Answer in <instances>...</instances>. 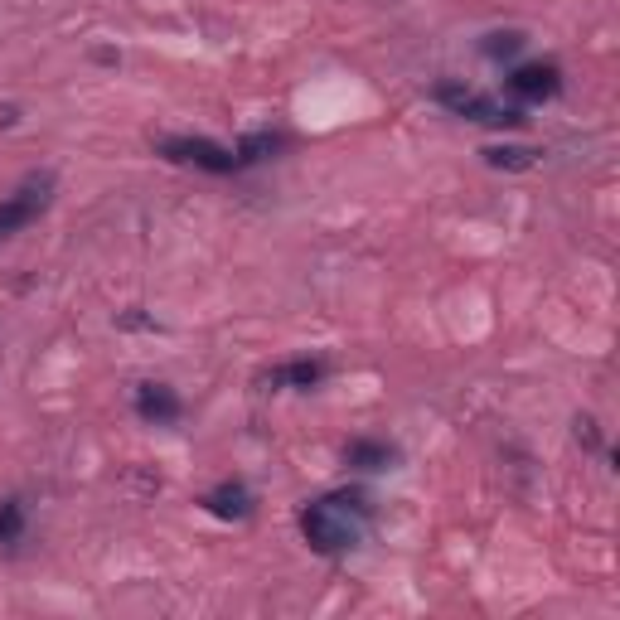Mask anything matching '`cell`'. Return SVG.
<instances>
[{
    "label": "cell",
    "mask_w": 620,
    "mask_h": 620,
    "mask_svg": "<svg viewBox=\"0 0 620 620\" xmlns=\"http://www.w3.org/2000/svg\"><path fill=\"white\" fill-rule=\"evenodd\" d=\"M577 441H582L587 451H601V432H596V422H591V417H577Z\"/></svg>",
    "instance_id": "14"
},
{
    "label": "cell",
    "mask_w": 620,
    "mask_h": 620,
    "mask_svg": "<svg viewBox=\"0 0 620 620\" xmlns=\"http://www.w3.org/2000/svg\"><path fill=\"white\" fill-rule=\"evenodd\" d=\"M436 102H441L446 112H456V117L480 122V126H504V131H514V126L528 122L519 107H504L499 97L475 93V88H465V83H436Z\"/></svg>",
    "instance_id": "2"
},
{
    "label": "cell",
    "mask_w": 620,
    "mask_h": 620,
    "mask_svg": "<svg viewBox=\"0 0 620 620\" xmlns=\"http://www.w3.org/2000/svg\"><path fill=\"white\" fill-rule=\"evenodd\" d=\"M344 465H354V470H393L398 465V446H388V441H378V436H354L349 446H344Z\"/></svg>",
    "instance_id": "9"
},
{
    "label": "cell",
    "mask_w": 620,
    "mask_h": 620,
    "mask_svg": "<svg viewBox=\"0 0 620 620\" xmlns=\"http://www.w3.org/2000/svg\"><path fill=\"white\" fill-rule=\"evenodd\" d=\"M369 514H373L369 495H359V490H335V495L315 499V504L301 509V533H306V543L315 553L340 558L349 548H359Z\"/></svg>",
    "instance_id": "1"
},
{
    "label": "cell",
    "mask_w": 620,
    "mask_h": 620,
    "mask_svg": "<svg viewBox=\"0 0 620 620\" xmlns=\"http://www.w3.org/2000/svg\"><path fill=\"white\" fill-rule=\"evenodd\" d=\"M538 155L543 151H533V146H485V165H495V170H533Z\"/></svg>",
    "instance_id": "12"
},
{
    "label": "cell",
    "mask_w": 620,
    "mask_h": 620,
    "mask_svg": "<svg viewBox=\"0 0 620 620\" xmlns=\"http://www.w3.org/2000/svg\"><path fill=\"white\" fill-rule=\"evenodd\" d=\"M325 378H330V364H325V359H291V364L267 369L257 383H262L267 393H281V388H291V393H310V388H320Z\"/></svg>",
    "instance_id": "6"
},
{
    "label": "cell",
    "mask_w": 620,
    "mask_h": 620,
    "mask_svg": "<svg viewBox=\"0 0 620 620\" xmlns=\"http://www.w3.org/2000/svg\"><path fill=\"white\" fill-rule=\"evenodd\" d=\"M504 88L519 97V102H548V97L562 93V68L558 63H519L504 78Z\"/></svg>",
    "instance_id": "5"
},
{
    "label": "cell",
    "mask_w": 620,
    "mask_h": 620,
    "mask_svg": "<svg viewBox=\"0 0 620 620\" xmlns=\"http://www.w3.org/2000/svg\"><path fill=\"white\" fill-rule=\"evenodd\" d=\"M199 504H204L214 519H223V524H238V519H248V514H252V504H257V499H252V490L243 485V480H218V485L199 499Z\"/></svg>",
    "instance_id": "8"
},
{
    "label": "cell",
    "mask_w": 620,
    "mask_h": 620,
    "mask_svg": "<svg viewBox=\"0 0 620 620\" xmlns=\"http://www.w3.org/2000/svg\"><path fill=\"white\" fill-rule=\"evenodd\" d=\"M528 39H524V30H495V34H485V59H495V63H504V59H514L519 49H524Z\"/></svg>",
    "instance_id": "13"
},
{
    "label": "cell",
    "mask_w": 620,
    "mask_h": 620,
    "mask_svg": "<svg viewBox=\"0 0 620 620\" xmlns=\"http://www.w3.org/2000/svg\"><path fill=\"white\" fill-rule=\"evenodd\" d=\"M281 146H286V136H281V131H252V136H243V141H238V170H243V165H257V160H272V155L281 151Z\"/></svg>",
    "instance_id": "10"
},
{
    "label": "cell",
    "mask_w": 620,
    "mask_h": 620,
    "mask_svg": "<svg viewBox=\"0 0 620 620\" xmlns=\"http://www.w3.org/2000/svg\"><path fill=\"white\" fill-rule=\"evenodd\" d=\"M25 499L20 495H10V499H0V548H15L20 538H25Z\"/></svg>",
    "instance_id": "11"
},
{
    "label": "cell",
    "mask_w": 620,
    "mask_h": 620,
    "mask_svg": "<svg viewBox=\"0 0 620 620\" xmlns=\"http://www.w3.org/2000/svg\"><path fill=\"white\" fill-rule=\"evenodd\" d=\"M136 417L151 422V427H175L185 417V403L170 383H141L136 388Z\"/></svg>",
    "instance_id": "7"
},
{
    "label": "cell",
    "mask_w": 620,
    "mask_h": 620,
    "mask_svg": "<svg viewBox=\"0 0 620 620\" xmlns=\"http://www.w3.org/2000/svg\"><path fill=\"white\" fill-rule=\"evenodd\" d=\"M49 199H54V175H49V170H44V175H30L25 185L0 204V243L15 238L20 228H30L34 218L49 209Z\"/></svg>",
    "instance_id": "4"
},
{
    "label": "cell",
    "mask_w": 620,
    "mask_h": 620,
    "mask_svg": "<svg viewBox=\"0 0 620 620\" xmlns=\"http://www.w3.org/2000/svg\"><path fill=\"white\" fill-rule=\"evenodd\" d=\"M155 151L165 160H175V165H194L204 175H233L238 170V155L228 146H218V141H209V136H165Z\"/></svg>",
    "instance_id": "3"
}]
</instances>
